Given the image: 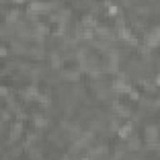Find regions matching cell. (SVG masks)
<instances>
[{
  "label": "cell",
  "mask_w": 160,
  "mask_h": 160,
  "mask_svg": "<svg viewBox=\"0 0 160 160\" xmlns=\"http://www.w3.org/2000/svg\"><path fill=\"white\" fill-rule=\"evenodd\" d=\"M21 131H23V123H21V121H18V123H15L14 128H13V130L10 133V138L11 139L19 138V136H20V134H21Z\"/></svg>",
  "instance_id": "obj_1"
},
{
  "label": "cell",
  "mask_w": 160,
  "mask_h": 160,
  "mask_svg": "<svg viewBox=\"0 0 160 160\" xmlns=\"http://www.w3.org/2000/svg\"><path fill=\"white\" fill-rule=\"evenodd\" d=\"M83 24L88 27V29H90V27H97L98 23H97V19H95L93 15L88 14V15H84L83 18Z\"/></svg>",
  "instance_id": "obj_2"
},
{
  "label": "cell",
  "mask_w": 160,
  "mask_h": 160,
  "mask_svg": "<svg viewBox=\"0 0 160 160\" xmlns=\"http://www.w3.org/2000/svg\"><path fill=\"white\" fill-rule=\"evenodd\" d=\"M131 129H133L131 123H128V124H125L124 126L119 128V135H120L121 138H126V136L131 133Z\"/></svg>",
  "instance_id": "obj_3"
},
{
  "label": "cell",
  "mask_w": 160,
  "mask_h": 160,
  "mask_svg": "<svg viewBox=\"0 0 160 160\" xmlns=\"http://www.w3.org/2000/svg\"><path fill=\"white\" fill-rule=\"evenodd\" d=\"M34 124H35V126H38V128H44V126L48 125V120L44 118L43 115L36 114L35 116H34Z\"/></svg>",
  "instance_id": "obj_4"
},
{
  "label": "cell",
  "mask_w": 160,
  "mask_h": 160,
  "mask_svg": "<svg viewBox=\"0 0 160 160\" xmlns=\"http://www.w3.org/2000/svg\"><path fill=\"white\" fill-rule=\"evenodd\" d=\"M19 18V10L18 9H11L10 11L6 13V20L8 23H14Z\"/></svg>",
  "instance_id": "obj_5"
},
{
  "label": "cell",
  "mask_w": 160,
  "mask_h": 160,
  "mask_svg": "<svg viewBox=\"0 0 160 160\" xmlns=\"http://www.w3.org/2000/svg\"><path fill=\"white\" fill-rule=\"evenodd\" d=\"M60 64H61L60 56L58 55L56 52H54V53L52 54V66H53V68H59V66H60Z\"/></svg>",
  "instance_id": "obj_6"
},
{
  "label": "cell",
  "mask_w": 160,
  "mask_h": 160,
  "mask_svg": "<svg viewBox=\"0 0 160 160\" xmlns=\"http://www.w3.org/2000/svg\"><path fill=\"white\" fill-rule=\"evenodd\" d=\"M30 155L33 156V158L40 156V150L38 149V148H31V149H30Z\"/></svg>",
  "instance_id": "obj_7"
},
{
  "label": "cell",
  "mask_w": 160,
  "mask_h": 160,
  "mask_svg": "<svg viewBox=\"0 0 160 160\" xmlns=\"http://www.w3.org/2000/svg\"><path fill=\"white\" fill-rule=\"evenodd\" d=\"M109 13H110V14H116L118 13V10H119V8L115 4H111V5H109Z\"/></svg>",
  "instance_id": "obj_8"
},
{
  "label": "cell",
  "mask_w": 160,
  "mask_h": 160,
  "mask_svg": "<svg viewBox=\"0 0 160 160\" xmlns=\"http://www.w3.org/2000/svg\"><path fill=\"white\" fill-rule=\"evenodd\" d=\"M129 97L131 99H134V100H136V99H139V93L136 90H134V89H131L130 93H129Z\"/></svg>",
  "instance_id": "obj_9"
},
{
  "label": "cell",
  "mask_w": 160,
  "mask_h": 160,
  "mask_svg": "<svg viewBox=\"0 0 160 160\" xmlns=\"http://www.w3.org/2000/svg\"><path fill=\"white\" fill-rule=\"evenodd\" d=\"M0 95L8 97V95H9V89L6 88V86H1V85H0Z\"/></svg>",
  "instance_id": "obj_10"
},
{
  "label": "cell",
  "mask_w": 160,
  "mask_h": 160,
  "mask_svg": "<svg viewBox=\"0 0 160 160\" xmlns=\"http://www.w3.org/2000/svg\"><path fill=\"white\" fill-rule=\"evenodd\" d=\"M6 53V48H4V46H0V55H5Z\"/></svg>",
  "instance_id": "obj_11"
},
{
  "label": "cell",
  "mask_w": 160,
  "mask_h": 160,
  "mask_svg": "<svg viewBox=\"0 0 160 160\" xmlns=\"http://www.w3.org/2000/svg\"><path fill=\"white\" fill-rule=\"evenodd\" d=\"M80 160H90V158H88V156H85V158H83V159H80Z\"/></svg>",
  "instance_id": "obj_12"
}]
</instances>
